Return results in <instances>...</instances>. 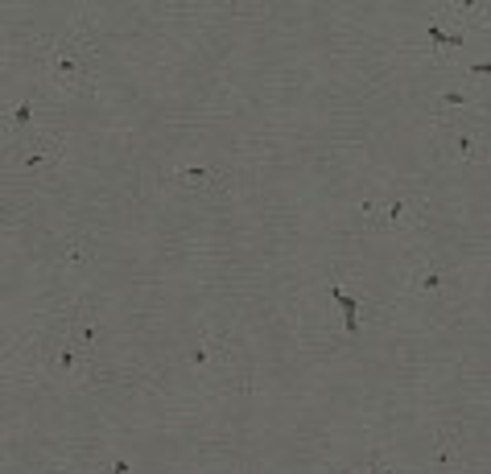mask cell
<instances>
[{"instance_id":"cell-1","label":"cell","mask_w":491,"mask_h":474,"mask_svg":"<svg viewBox=\"0 0 491 474\" xmlns=\"http://www.w3.org/2000/svg\"><path fill=\"white\" fill-rule=\"evenodd\" d=\"M62 153H67V137L62 132H33V149L21 153V169H29V173L58 169Z\"/></svg>"},{"instance_id":"cell-2","label":"cell","mask_w":491,"mask_h":474,"mask_svg":"<svg viewBox=\"0 0 491 474\" xmlns=\"http://www.w3.org/2000/svg\"><path fill=\"white\" fill-rule=\"evenodd\" d=\"M170 178H173V182H178L182 190H215V186H223L231 173H227V169H219V166H207V161H195V166L173 169Z\"/></svg>"},{"instance_id":"cell-3","label":"cell","mask_w":491,"mask_h":474,"mask_svg":"<svg viewBox=\"0 0 491 474\" xmlns=\"http://www.w3.org/2000/svg\"><path fill=\"white\" fill-rule=\"evenodd\" d=\"M330 301L343 309V326H347V334H359V301H355L351 293H343V284H330Z\"/></svg>"},{"instance_id":"cell-4","label":"cell","mask_w":491,"mask_h":474,"mask_svg":"<svg viewBox=\"0 0 491 474\" xmlns=\"http://www.w3.org/2000/svg\"><path fill=\"white\" fill-rule=\"evenodd\" d=\"M413 284H417L421 293H434V289H442V284H446V272H442V268H429V264H425Z\"/></svg>"},{"instance_id":"cell-5","label":"cell","mask_w":491,"mask_h":474,"mask_svg":"<svg viewBox=\"0 0 491 474\" xmlns=\"http://www.w3.org/2000/svg\"><path fill=\"white\" fill-rule=\"evenodd\" d=\"M58 371H62V376H74V371H79V347H74V338H67V347L58 351Z\"/></svg>"},{"instance_id":"cell-6","label":"cell","mask_w":491,"mask_h":474,"mask_svg":"<svg viewBox=\"0 0 491 474\" xmlns=\"http://www.w3.org/2000/svg\"><path fill=\"white\" fill-rule=\"evenodd\" d=\"M29 120H33V99H29V95H25L21 103H17V108H13V128H25V124H29Z\"/></svg>"},{"instance_id":"cell-7","label":"cell","mask_w":491,"mask_h":474,"mask_svg":"<svg viewBox=\"0 0 491 474\" xmlns=\"http://www.w3.org/2000/svg\"><path fill=\"white\" fill-rule=\"evenodd\" d=\"M99 474H132V462L128 458H112L108 466H99Z\"/></svg>"},{"instance_id":"cell-8","label":"cell","mask_w":491,"mask_h":474,"mask_svg":"<svg viewBox=\"0 0 491 474\" xmlns=\"http://www.w3.org/2000/svg\"><path fill=\"white\" fill-rule=\"evenodd\" d=\"M190 363H195V367H207V363H211V355H207V347H202V342L190 347Z\"/></svg>"},{"instance_id":"cell-9","label":"cell","mask_w":491,"mask_h":474,"mask_svg":"<svg viewBox=\"0 0 491 474\" xmlns=\"http://www.w3.org/2000/svg\"><path fill=\"white\" fill-rule=\"evenodd\" d=\"M454 144H458V157H463V161H470V157H475V149H470V137H454Z\"/></svg>"},{"instance_id":"cell-10","label":"cell","mask_w":491,"mask_h":474,"mask_svg":"<svg viewBox=\"0 0 491 474\" xmlns=\"http://www.w3.org/2000/svg\"><path fill=\"white\" fill-rule=\"evenodd\" d=\"M442 103H450V108H458V103H467V95H463V91H446V95H442Z\"/></svg>"},{"instance_id":"cell-11","label":"cell","mask_w":491,"mask_h":474,"mask_svg":"<svg viewBox=\"0 0 491 474\" xmlns=\"http://www.w3.org/2000/svg\"><path fill=\"white\" fill-rule=\"evenodd\" d=\"M351 474H384V470H380V466L371 462V466H364V470H351Z\"/></svg>"}]
</instances>
